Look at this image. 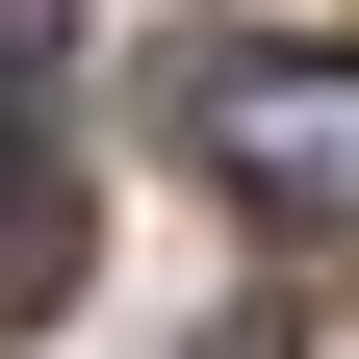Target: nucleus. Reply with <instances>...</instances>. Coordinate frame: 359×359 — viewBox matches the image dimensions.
<instances>
[{
	"label": "nucleus",
	"instance_id": "4",
	"mask_svg": "<svg viewBox=\"0 0 359 359\" xmlns=\"http://www.w3.org/2000/svg\"><path fill=\"white\" fill-rule=\"evenodd\" d=\"M180 359H283V334H180Z\"/></svg>",
	"mask_w": 359,
	"mask_h": 359
},
{
	"label": "nucleus",
	"instance_id": "3",
	"mask_svg": "<svg viewBox=\"0 0 359 359\" xmlns=\"http://www.w3.org/2000/svg\"><path fill=\"white\" fill-rule=\"evenodd\" d=\"M52 26H77V0H0V77H26V52H52Z\"/></svg>",
	"mask_w": 359,
	"mask_h": 359
},
{
	"label": "nucleus",
	"instance_id": "2",
	"mask_svg": "<svg viewBox=\"0 0 359 359\" xmlns=\"http://www.w3.org/2000/svg\"><path fill=\"white\" fill-rule=\"evenodd\" d=\"M77 231H103V205H77V154L0 103V334H52V308H77Z\"/></svg>",
	"mask_w": 359,
	"mask_h": 359
},
{
	"label": "nucleus",
	"instance_id": "1",
	"mask_svg": "<svg viewBox=\"0 0 359 359\" xmlns=\"http://www.w3.org/2000/svg\"><path fill=\"white\" fill-rule=\"evenodd\" d=\"M180 154L231 180L257 231L359 257V52H205V77H180Z\"/></svg>",
	"mask_w": 359,
	"mask_h": 359
}]
</instances>
